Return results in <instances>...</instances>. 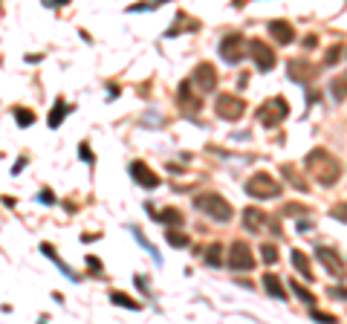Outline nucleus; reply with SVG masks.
Here are the masks:
<instances>
[{
    "label": "nucleus",
    "mask_w": 347,
    "mask_h": 324,
    "mask_svg": "<svg viewBox=\"0 0 347 324\" xmlns=\"http://www.w3.org/2000/svg\"><path fill=\"white\" fill-rule=\"evenodd\" d=\"M312 318H315V321H324V324L336 321V318H333V315H330V313H321V310H312Z\"/></svg>",
    "instance_id": "35"
},
{
    "label": "nucleus",
    "mask_w": 347,
    "mask_h": 324,
    "mask_svg": "<svg viewBox=\"0 0 347 324\" xmlns=\"http://www.w3.org/2000/svg\"><path fill=\"white\" fill-rule=\"evenodd\" d=\"M249 55H252V61H255V67H258L260 72H269L275 67V52H272L263 41H249Z\"/></svg>",
    "instance_id": "8"
},
{
    "label": "nucleus",
    "mask_w": 347,
    "mask_h": 324,
    "mask_svg": "<svg viewBox=\"0 0 347 324\" xmlns=\"http://www.w3.org/2000/svg\"><path fill=\"white\" fill-rule=\"evenodd\" d=\"M78 156L87 162V165H93V162H96V156H93V151H90V145H78Z\"/></svg>",
    "instance_id": "32"
},
{
    "label": "nucleus",
    "mask_w": 347,
    "mask_h": 324,
    "mask_svg": "<svg viewBox=\"0 0 347 324\" xmlns=\"http://www.w3.org/2000/svg\"><path fill=\"white\" fill-rule=\"evenodd\" d=\"M260 258H263V263L272 266V263H278V249L272 243H263V246H260Z\"/></svg>",
    "instance_id": "28"
},
{
    "label": "nucleus",
    "mask_w": 347,
    "mask_h": 324,
    "mask_svg": "<svg viewBox=\"0 0 347 324\" xmlns=\"http://www.w3.org/2000/svg\"><path fill=\"white\" fill-rule=\"evenodd\" d=\"M70 0H44V6H67Z\"/></svg>",
    "instance_id": "40"
},
{
    "label": "nucleus",
    "mask_w": 347,
    "mask_h": 324,
    "mask_svg": "<svg viewBox=\"0 0 347 324\" xmlns=\"http://www.w3.org/2000/svg\"><path fill=\"white\" fill-rule=\"evenodd\" d=\"M330 217L333 220H341V223H347V203H338V206L330 208Z\"/></svg>",
    "instance_id": "30"
},
{
    "label": "nucleus",
    "mask_w": 347,
    "mask_h": 324,
    "mask_svg": "<svg viewBox=\"0 0 347 324\" xmlns=\"http://www.w3.org/2000/svg\"><path fill=\"white\" fill-rule=\"evenodd\" d=\"M289 261H292V266L298 272H301L307 281H312V269H310V263H307V258H304V252H298V249H292V255H289Z\"/></svg>",
    "instance_id": "20"
},
{
    "label": "nucleus",
    "mask_w": 347,
    "mask_h": 324,
    "mask_svg": "<svg viewBox=\"0 0 347 324\" xmlns=\"http://www.w3.org/2000/svg\"><path fill=\"white\" fill-rule=\"evenodd\" d=\"M191 81H194L197 90L211 93L214 87H217V70H214L211 64H197V70H194V75H191Z\"/></svg>",
    "instance_id": "9"
},
{
    "label": "nucleus",
    "mask_w": 347,
    "mask_h": 324,
    "mask_svg": "<svg viewBox=\"0 0 347 324\" xmlns=\"http://www.w3.org/2000/svg\"><path fill=\"white\" fill-rule=\"evenodd\" d=\"M304 46H307V49H315V46H318V38H315V35H307V38H304Z\"/></svg>",
    "instance_id": "38"
},
{
    "label": "nucleus",
    "mask_w": 347,
    "mask_h": 324,
    "mask_svg": "<svg viewBox=\"0 0 347 324\" xmlns=\"http://www.w3.org/2000/svg\"><path fill=\"white\" fill-rule=\"evenodd\" d=\"M127 171H130V177H134L142 188H156V185H159V177H156V174H153L142 159L130 162V165H127Z\"/></svg>",
    "instance_id": "11"
},
{
    "label": "nucleus",
    "mask_w": 347,
    "mask_h": 324,
    "mask_svg": "<svg viewBox=\"0 0 347 324\" xmlns=\"http://www.w3.org/2000/svg\"><path fill=\"white\" fill-rule=\"evenodd\" d=\"M281 191H284L281 188V182L266 171L255 174V177L246 182V194L255 197V200H275V197H281Z\"/></svg>",
    "instance_id": "3"
},
{
    "label": "nucleus",
    "mask_w": 347,
    "mask_h": 324,
    "mask_svg": "<svg viewBox=\"0 0 347 324\" xmlns=\"http://www.w3.org/2000/svg\"><path fill=\"white\" fill-rule=\"evenodd\" d=\"M110 301H113L116 307H127V310H139V304H136V301H130V298H127V295H122V292H113V295H110Z\"/></svg>",
    "instance_id": "29"
},
{
    "label": "nucleus",
    "mask_w": 347,
    "mask_h": 324,
    "mask_svg": "<svg viewBox=\"0 0 347 324\" xmlns=\"http://www.w3.org/2000/svg\"><path fill=\"white\" fill-rule=\"evenodd\" d=\"M87 266H90V269H101V263H98L96 258H87Z\"/></svg>",
    "instance_id": "43"
},
{
    "label": "nucleus",
    "mask_w": 347,
    "mask_h": 324,
    "mask_svg": "<svg viewBox=\"0 0 347 324\" xmlns=\"http://www.w3.org/2000/svg\"><path fill=\"white\" fill-rule=\"evenodd\" d=\"M286 75H289V81L307 84V81L312 78V64H307L304 58H295V61L286 64Z\"/></svg>",
    "instance_id": "13"
},
{
    "label": "nucleus",
    "mask_w": 347,
    "mask_h": 324,
    "mask_svg": "<svg viewBox=\"0 0 347 324\" xmlns=\"http://www.w3.org/2000/svg\"><path fill=\"white\" fill-rule=\"evenodd\" d=\"M205 263H208V266H220V263H223V246H220V243L208 246V252H205Z\"/></svg>",
    "instance_id": "27"
},
{
    "label": "nucleus",
    "mask_w": 347,
    "mask_h": 324,
    "mask_svg": "<svg viewBox=\"0 0 347 324\" xmlns=\"http://www.w3.org/2000/svg\"><path fill=\"white\" fill-rule=\"evenodd\" d=\"M136 287L142 289V292H148V284H145V278H142V275H136Z\"/></svg>",
    "instance_id": "41"
},
{
    "label": "nucleus",
    "mask_w": 347,
    "mask_h": 324,
    "mask_svg": "<svg viewBox=\"0 0 347 324\" xmlns=\"http://www.w3.org/2000/svg\"><path fill=\"white\" fill-rule=\"evenodd\" d=\"M289 289H292L295 295L301 298L304 304H310V307L315 304V298H312V292H310V289H307V287H304V284H298V281H289Z\"/></svg>",
    "instance_id": "24"
},
{
    "label": "nucleus",
    "mask_w": 347,
    "mask_h": 324,
    "mask_svg": "<svg viewBox=\"0 0 347 324\" xmlns=\"http://www.w3.org/2000/svg\"><path fill=\"white\" fill-rule=\"evenodd\" d=\"M15 122H18V127H29L35 125V113L26 107H15Z\"/></svg>",
    "instance_id": "25"
},
{
    "label": "nucleus",
    "mask_w": 347,
    "mask_h": 324,
    "mask_svg": "<svg viewBox=\"0 0 347 324\" xmlns=\"http://www.w3.org/2000/svg\"><path fill=\"white\" fill-rule=\"evenodd\" d=\"M307 168H310L312 180L321 182V185H333L338 180V174H341L338 159H333L324 148H315V151L307 153Z\"/></svg>",
    "instance_id": "1"
},
{
    "label": "nucleus",
    "mask_w": 347,
    "mask_h": 324,
    "mask_svg": "<svg viewBox=\"0 0 347 324\" xmlns=\"http://www.w3.org/2000/svg\"><path fill=\"white\" fill-rule=\"evenodd\" d=\"M330 295L338 298V301H347V289L344 287H330Z\"/></svg>",
    "instance_id": "36"
},
{
    "label": "nucleus",
    "mask_w": 347,
    "mask_h": 324,
    "mask_svg": "<svg viewBox=\"0 0 347 324\" xmlns=\"http://www.w3.org/2000/svg\"><path fill=\"white\" fill-rule=\"evenodd\" d=\"M266 29H269V35L275 38L278 44H292L295 41V29L289 26V20H269L266 23Z\"/></svg>",
    "instance_id": "12"
},
{
    "label": "nucleus",
    "mask_w": 347,
    "mask_h": 324,
    "mask_svg": "<svg viewBox=\"0 0 347 324\" xmlns=\"http://www.w3.org/2000/svg\"><path fill=\"white\" fill-rule=\"evenodd\" d=\"M194 208H197V211H203V214H208L211 220H217V223H229L231 214H234V211H231V206H229V200L220 197V194H214V191L197 194Z\"/></svg>",
    "instance_id": "2"
},
{
    "label": "nucleus",
    "mask_w": 347,
    "mask_h": 324,
    "mask_svg": "<svg viewBox=\"0 0 347 324\" xmlns=\"http://www.w3.org/2000/svg\"><path fill=\"white\" fill-rule=\"evenodd\" d=\"M284 174H286V177H289V180H292V185H295V188H301V191L307 188V182H304L301 177H298V174H295L292 168H289V165H286V168H284Z\"/></svg>",
    "instance_id": "31"
},
{
    "label": "nucleus",
    "mask_w": 347,
    "mask_h": 324,
    "mask_svg": "<svg viewBox=\"0 0 347 324\" xmlns=\"http://www.w3.org/2000/svg\"><path fill=\"white\" fill-rule=\"evenodd\" d=\"M130 234H134L136 240L142 243V249H145V252H148V255H151L153 261H156V263H162V258H159V252H156V246H153V243H151V240H148V237H145V234H142V229H139V226H130Z\"/></svg>",
    "instance_id": "18"
},
{
    "label": "nucleus",
    "mask_w": 347,
    "mask_h": 324,
    "mask_svg": "<svg viewBox=\"0 0 347 324\" xmlns=\"http://www.w3.org/2000/svg\"><path fill=\"white\" fill-rule=\"evenodd\" d=\"M284 211H286V214H292V217H295V214H307V208H304L301 203H289Z\"/></svg>",
    "instance_id": "34"
},
{
    "label": "nucleus",
    "mask_w": 347,
    "mask_h": 324,
    "mask_svg": "<svg viewBox=\"0 0 347 324\" xmlns=\"http://www.w3.org/2000/svg\"><path fill=\"white\" fill-rule=\"evenodd\" d=\"M330 93H333V99H336V101L344 99V96H347V72H341V75H336V78H333Z\"/></svg>",
    "instance_id": "21"
},
{
    "label": "nucleus",
    "mask_w": 347,
    "mask_h": 324,
    "mask_svg": "<svg viewBox=\"0 0 347 324\" xmlns=\"http://www.w3.org/2000/svg\"><path fill=\"white\" fill-rule=\"evenodd\" d=\"M229 266L234 272H249L252 266H255V255H252V249L246 246V243H234L231 246V252H229Z\"/></svg>",
    "instance_id": "7"
},
{
    "label": "nucleus",
    "mask_w": 347,
    "mask_h": 324,
    "mask_svg": "<svg viewBox=\"0 0 347 324\" xmlns=\"http://www.w3.org/2000/svg\"><path fill=\"white\" fill-rule=\"evenodd\" d=\"M156 3H165V0H156Z\"/></svg>",
    "instance_id": "44"
},
{
    "label": "nucleus",
    "mask_w": 347,
    "mask_h": 324,
    "mask_svg": "<svg viewBox=\"0 0 347 324\" xmlns=\"http://www.w3.org/2000/svg\"><path fill=\"white\" fill-rule=\"evenodd\" d=\"M266 226V214L260 211V208L249 206V208H243V229H249V232H260Z\"/></svg>",
    "instance_id": "15"
},
{
    "label": "nucleus",
    "mask_w": 347,
    "mask_h": 324,
    "mask_svg": "<svg viewBox=\"0 0 347 324\" xmlns=\"http://www.w3.org/2000/svg\"><path fill=\"white\" fill-rule=\"evenodd\" d=\"M214 110H217V116L226 119V122H237V119L246 113V101L237 99V96H231V93H220L217 101H214Z\"/></svg>",
    "instance_id": "5"
},
{
    "label": "nucleus",
    "mask_w": 347,
    "mask_h": 324,
    "mask_svg": "<svg viewBox=\"0 0 347 324\" xmlns=\"http://www.w3.org/2000/svg\"><path fill=\"white\" fill-rule=\"evenodd\" d=\"M165 240H168L171 246H179V249H182V246H188V243H191V237H188L185 232H177V229H168V232H165Z\"/></svg>",
    "instance_id": "23"
},
{
    "label": "nucleus",
    "mask_w": 347,
    "mask_h": 324,
    "mask_svg": "<svg viewBox=\"0 0 347 324\" xmlns=\"http://www.w3.org/2000/svg\"><path fill=\"white\" fill-rule=\"evenodd\" d=\"M23 168H26V159H20L18 165H15V168H12V174H20V171H23Z\"/></svg>",
    "instance_id": "42"
},
{
    "label": "nucleus",
    "mask_w": 347,
    "mask_h": 324,
    "mask_svg": "<svg viewBox=\"0 0 347 324\" xmlns=\"http://www.w3.org/2000/svg\"><path fill=\"white\" fill-rule=\"evenodd\" d=\"M197 26H200L197 20H188L185 15H179V23L177 26H171L168 32H165V38H174V35H179V32H185V29H197Z\"/></svg>",
    "instance_id": "22"
},
{
    "label": "nucleus",
    "mask_w": 347,
    "mask_h": 324,
    "mask_svg": "<svg viewBox=\"0 0 347 324\" xmlns=\"http://www.w3.org/2000/svg\"><path fill=\"white\" fill-rule=\"evenodd\" d=\"M263 289H266L272 298H278V301H284V298H286V289H284V284H281V278L272 275V272L263 275Z\"/></svg>",
    "instance_id": "16"
},
{
    "label": "nucleus",
    "mask_w": 347,
    "mask_h": 324,
    "mask_svg": "<svg viewBox=\"0 0 347 324\" xmlns=\"http://www.w3.org/2000/svg\"><path fill=\"white\" fill-rule=\"evenodd\" d=\"M338 55H341V49H338V46H333V49L327 52V58H324V67H333V64L338 61Z\"/></svg>",
    "instance_id": "33"
},
{
    "label": "nucleus",
    "mask_w": 347,
    "mask_h": 324,
    "mask_svg": "<svg viewBox=\"0 0 347 324\" xmlns=\"http://www.w3.org/2000/svg\"><path fill=\"white\" fill-rule=\"evenodd\" d=\"M153 220H162V223H171V226H179L182 223V214H179L177 208H168V211H156V214H153Z\"/></svg>",
    "instance_id": "26"
},
{
    "label": "nucleus",
    "mask_w": 347,
    "mask_h": 324,
    "mask_svg": "<svg viewBox=\"0 0 347 324\" xmlns=\"http://www.w3.org/2000/svg\"><path fill=\"white\" fill-rule=\"evenodd\" d=\"M286 116H289V104H286V99H281V96L263 101L260 110H258V122L263 127H278Z\"/></svg>",
    "instance_id": "4"
},
{
    "label": "nucleus",
    "mask_w": 347,
    "mask_h": 324,
    "mask_svg": "<svg viewBox=\"0 0 347 324\" xmlns=\"http://www.w3.org/2000/svg\"><path fill=\"white\" fill-rule=\"evenodd\" d=\"M38 200H41V203H46V206H52V203H55V197H52V191H41V194H38Z\"/></svg>",
    "instance_id": "37"
},
{
    "label": "nucleus",
    "mask_w": 347,
    "mask_h": 324,
    "mask_svg": "<svg viewBox=\"0 0 347 324\" xmlns=\"http://www.w3.org/2000/svg\"><path fill=\"white\" fill-rule=\"evenodd\" d=\"M41 252H44L46 258H49V261H52L55 266H58V269H61V272H64V275H67V278H70V281H78V275H75V272H72L70 266H67V263H64L61 258H58V255H55V249H52V246H49V243H41Z\"/></svg>",
    "instance_id": "17"
},
{
    "label": "nucleus",
    "mask_w": 347,
    "mask_h": 324,
    "mask_svg": "<svg viewBox=\"0 0 347 324\" xmlns=\"http://www.w3.org/2000/svg\"><path fill=\"white\" fill-rule=\"evenodd\" d=\"M310 229H312V223H310V220H301V223H298V232H301V234H307Z\"/></svg>",
    "instance_id": "39"
},
{
    "label": "nucleus",
    "mask_w": 347,
    "mask_h": 324,
    "mask_svg": "<svg viewBox=\"0 0 347 324\" xmlns=\"http://www.w3.org/2000/svg\"><path fill=\"white\" fill-rule=\"evenodd\" d=\"M70 104H67V101H55V107H52V113H49V119H46V122H49V127H58L64 122V119H67V113H70Z\"/></svg>",
    "instance_id": "19"
},
{
    "label": "nucleus",
    "mask_w": 347,
    "mask_h": 324,
    "mask_svg": "<svg viewBox=\"0 0 347 324\" xmlns=\"http://www.w3.org/2000/svg\"><path fill=\"white\" fill-rule=\"evenodd\" d=\"M177 101H179V107L185 110V113H197V110H200V99L191 96V81H182V84H179Z\"/></svg>",
    "instance_id": "14"
},
{
    "label": "nucleus",
    "mask_w": 347,
    "mask_h": 324,
    "mask_svg": "<svg viewBox=\"0 0 347 324\" xmlns=\"http://www.w3.org/2000/svg\"><path fill=\"white\" fill-rule=\"evenodd\" d=\"M315 258L324 263V269H327L333 278H338V281L344 278V263H341V258H338L333 249H327V246H318V249H315Z\"/></svg>",
    "instance_id": "10"
},
{
    "label": "nucleus",
    "mask_w": 347,
    "mask_h": 324,
    "mask_svg": "<svg viewBox=\"0 0 347 324\" xmlns=\"http://www.w3.org/2000/svg\"><path fill=\"white\" fill-rule=\"evenodd\" d=\"M246 41H243V35H237V32H231V35H226L220 41V46H217V52H220V58L226 64H241L243 55H246Z\"/></svg>",
    "instance_id": "6"
}]
</instances>
